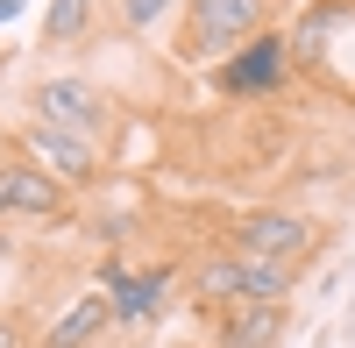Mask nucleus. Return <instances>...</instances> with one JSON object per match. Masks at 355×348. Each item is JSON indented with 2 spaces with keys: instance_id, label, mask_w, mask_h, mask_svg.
I'll return each mask as SVG.
<instances>
[{
  "instance_id": "nucleus-6",
  "label": "nucleus",
  "mask_w": 355,
  "mask_h": 348,
  "mask_svg": "<svg viewBox=\"0 0 355 348\" xmlns=\"http://www.w3.org/2000/svg\"><path fill=\"white\" fill-rule=\"evenodd\" d=\"M15 142H21V150L36 157V164H43V171H50V178L64 185V192H93V185L107 178V142H93V135H64V128L28 121Z\"/></svg>"
},
{
  "instance_id": "nucleus-12",
  "label": "nucleus",
  "mask_w": 355,
  "mask_h": 348,
  "mask_svg": "<svg viewBox=\"0 0 355 348\" xmlns=\"http://www.w3.org/2000/svg\"><path fill=\"white\" fill-rule=\"evenodd\" d=\"M234 263H242V299H291L299 292L291 263H270V256H234Z\"/></svg>"
},
{
  "instance_id": "nucleus-16",
  "label": "nucleus",
  "mask_w": 355,
  "mask_h": 348,
  "mask_svg": "<svg viewBox=\"0 0 355 348\" xmlns=\"http://www.w3.org/2000/svg\"><path fill=\"white\" fill-rule=\"evenodd\" d=\"M8 150H15V135H8V121H0V157H8Z\"/></svg>"
},
{
  "instance_id": "nucleus-1",
  "label": "nucleus",
  "mask_w": 355,
  "mask_h": 348,
  "mask_svg": "<svg viewBox=\"0 0 355 348\" xmlns=\"http://www.w3.org/2000/svg\"><path fill=\"white\" fill-rule=\"evenodd\" d=\"M277 0H185L178 8V64H199L214 71L220 57H234L249 36H263V28H277Z\"/></svg>"
},
{
  "instance_id": "nucleus-11",
  "label": "nucleus",
  "mask_w": 355,
  "mask_h": 348,
  "mask_svg": "<svg viewBox=\"0 0 355 348\" xmlns=\"http://www.w3.org/2000/svg\"><path fill=\"white\" fill-rule=\"evenodd\" d=\"M100 21H107V0H50L43 8V57L78 50L85 36H100Z\"/></svg>"
},
{
  "instance_id": "nucleus-5",
  "label": "nucleus",
  "mask_w": 355,
  "mask_h": 348,
  "mask_svg": "<svg viewBox=\"0 0 355 348\" xmlns=\"http://www.w3.org/2000/svg\"><path fill=\"white\" fill-rule=\"evenodd\" d=\"M185 299V263H142L121 284H107V313H114V334H135V327H157L164 313Z\"/></svg>"
},
{
  "instance_id": "nucleus-10",
  "label": "nucleus",
  "mask_w": 355,
  "mask_h": 348,
  "mask_svg": "<svg viewBox=\"0 0 355 348\" xmlns=\"http://www.w3.org/2000/svg\"><path fill=\"white\" fill-rule=\"evenodd\" d=\"M185 299H192L199 313L242 299V263H234V249H206L199 263H185Z\"/></svg>"
},
{
  "instance_id": "nucleus-17",
  "label": "nucleus",
  "mask_w": 355,
  "mask_h": 348,
  "mask_svg": "<svg viewBox=\"0 0 355 348\" xmlns=\"http://www.w3.org/2000/svg\"><path fill=\"white\" fill-rule=\"evenodd\" d=\"M100 348H107V341H100ZM114 348H128V341H114Z\"/></svg>"
},
{
  "instance_id": "nucleus-15",
  "label": "nucleus",
  "mask_w": 355,
  "mask_h": 348,
  "mask_svg": "<svg viewBox=\"0 0 355 348\" xmlns=\"http://www.w3.org/2000/svg\"><path fill=\"white\" fill-rule=\"evenodd\" d=\"M28 15V0H0V28H8V21H21Z\"/></svg>"
},
{
  "instance_id": "nucleus-3",
  "label": "nucleus",
  "mask_w": 355,
  "mask_h": 348,
  "mask_svg": "<svg viewBox=\"0 0 355 348\" xmlns=\"http://www.w3.org/2000/svg\"><path fill=\"white\" fill-rule=\"evenodd\" d=\"M220 249H234V256H270V263L306 270L313 256L327 249V235H320V220L291 214V207H249V214H234V220H227Z\"/></svg>"
},
{
  "instance_id": "nucleus-2",
  "label": "nucleus",
  "mask_w": 355,
  "mask_h": 348,
  "mask_svg": "<svg viewBox=\"0 0 355 348\" xmlns=\"http://www.w3.org/2000/svg\"><path fill=\"white\" fill-rule=\"evenodd\" d=\"M21 100H28V121L64 128V135L107 142L114 128H121V100H114L100 78H85V71H43V78H28Z\"/></svg>"
},
{
  "instance_id": "nucleus-8",
  "label": "nucleus",
  "mask_w": 355,
  "mask_h": 348,
  "mask_svg": "<svg viewBox=\"0 0 355 348\" xmlns=\"http://www.w3.org/2000/svg\"><path fill=\"white\" fill-rule=\"evenodd\" d=\"M214 348H277L291 334V299H234L206 313Z\"/></svg>"
},
{
  "instance_id": "nucleus-13",
  "label": "nucleus",
  "mask_w": 355,
  "mask_h": 348,
  "mask_svg": "<svg viewBox=\"0 0 355 348\" xmlns=\"http://www.w3.org/2000/svg\"><path fill=\"white\" fill-rule=\"evenodd\" d=\"M185 0H114V28L121 36H157L164 15H178Z\"/></svg>"
},
{
  "instance_id": "nucleus-4",
  "label": "nucleus",
  "mask_w": 355,
  "mask_h": 348,
  "mask_svg": "<svg viewBox=\"0 0 355 348\" xmlns=\"http://www.w3.org/2000/svg\"><path fill=\"white\" fill-rule=\"evenodd\" d=\"M206 85H214L220 100H277L299 85V71H291V43H284V28H263V36H249L234 57H220L214 71H206Z\"/></svg>"
},
{
  "instance_id": "nucleus-7",
  "label": "nucleus",
  "mask_w": 355,
  "mask_h": 348,
  "mask_svg": "<svg viewBox=\"0 0 355 348\" xmlns=\"http://www.w3.org/2000/svg\"><path fill=\"white\" fill-rule=\"evenodd\" d=\"M64 214H71V192L15 142L0 157V220H64Z\"/></svg>"
},
{
  "instance_id": "nucleus-9",
  "label": "nucleus",
  "mask_w": 355,
  "mask_h": 348,
  "mask_svg": "<svg viewBox=\"0 0 355 348\" xmlns=\"http://www.w3.org/2000/svg\"><path fill=\"white\" fill-rule=\"evenodd\" d=\"M107 334H114V313H107V292L93 284V292H78V299H71V306L43 327V341H36V348H100Z\"/></svg>"
},
{
  "instance_id": "nucleus-14",
  "label": "nucleus",
  "mask_w": 355,
  "mask_h": 348,
  "mask_svg": "<svg viewBox=\"0 0 355 348\" xmlns=\"http://www.w3.org/2000/svg\"><path fill=\"white\" fill-rule=\"evenodd\" d=\"M0 348H28V320L15 306H0Z\"/></svg>"
}]
</instances>
